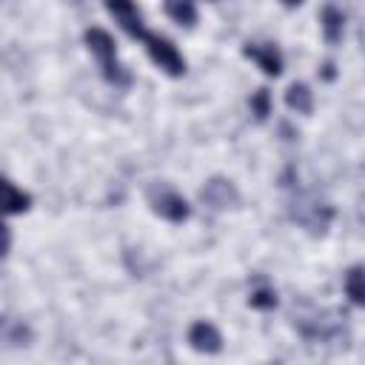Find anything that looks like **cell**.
Listing matches in <instances>:
<instances>
[{
  "label": "cell",
  "mask_w": 365,
  "mask_h": 365,
  "mask_svg": "<svg viewBox=\"0 0 365 365\" xmlns=\"http://www.w3.org/2000/svg\"><path fill=\"white\" fill-rule=\"evenodd\" d=\"M285 106L297 114H311L314 111V91L305 83H291L285 88Z\"/></svg>",
  "instance_id": "obj_11"
},
{
  "label": "cell",
  "mask_w": 365,
  "mask_h": 365,
  "mask_svg": "<svg viewBox=\"0 0 365 365\" xmlns=\"http://www.w3.org/2000/svg\"><path fill=\"white\" fill-rule=\"evenodd\" d=\"M242 54L248 60H254L262 68V74H268V77H279L282 74V54H279V48L274 43H245Z\"/></svg>",
  "instance_id": "obj_4"
},
{
  "label": "cell",
  "mask_w": 365,
  "mask_h": 365,
  "mask_svg": "<svg viewBox=\"0 0 365 365\" xmlns=\"http://www.w3.org/2000/svg\"><path fill=\"white\" fill-rule=\"evenodd\" d=\"M188 345L200 354H220L222 351V334L217 331V325L200 319L188 328Z\"/></svg>",
  "instance_id": "obj_6"
},
{
  "label": "cell",
  "mask_w": 365,
  "mask_h": 365,
  "mask_svg": "<svg viewBox=\"0 0 365 365\" xmlns=\"http://www.w3.org/2000/svg\"><path fill=\"white\" fill-rule=\"evenodd\" d=\"M345 294L348 299L359 308L365 305V285H362V265H354L348 274H345Z\"/></svg>",
  "instance_id": "obj_12"
},
{
  "label": "cell",
  "mask_w": 365,
  "mask_h": 365,
  "mask_svg": "<svg viewBox=\"0 0 365 365\" xmlns=\"http://www.w3.org/2000/svg\"><path fill=\"white\" fill-rule=\"evenodd\" d=\"M0 342L6 345H29L31 342V328L9 314H0Z\"/></svg>",
  "instance_id": "obj_10"
},
{
  "label": "cell",
  "mask_w": 365,
  "mask_h": 365,
  "mask_svg": "<svg viewBox=\"0 0 365 365\" xmlns=\"http://www.w3.org/2000/svg\"><path fill=\"white\" fill-rule=\"evenodd\" d=\"M106 11L120 23L123 31H128L134 40H140L148 51V57L154 60L157 68H163L168 77H182L185 74V57L180 54V48L163 37V34H154L143 26V14L134 3H106Z\"/></svg>",
  "instance_id": "obj_1"
},
{
  "label": "cell",
  "mask_w": 365,
  "mask_h": 365,
  "mask_svg": "<svg viewBox=\"0 0 365 365\" xmlns=\"http://www.w3.org/2000/svg\"><path fill=\"white\" fill-rule=\"evenodd\" d=\"M319 23H322V34L331 46H336L342 40V31H345V11L334 3H325L322 11H319Z\"/></svg>",
  "instance_id": "obj_9"
},
{
  "label": "cell",
  "mask_w": 365,
  "mask_h": 365,
  "mask_svg": "<svg viewBox=\"0 0 365 365\" xmlns=\"http://www.w3.org/2000/svg\"><path fill=\"white\" fill-rule=\"evenodd\" d=\"M145 197H148L151 211H154L157 217L168 220V222H182V220H188V214H191L185 197L177 194L174 188H168L165 182H154V185H148Z\"/></svg>",
  "instance_id": "obj_3"
},
{
  "label": "cell",
  "mask_w": 365,
  "mask_h": 365,
  "mask_svg": "<svg viewBox=\"0 0 365 365\" xmlns=\"http://www.w3.org/2000/svg\"><path fill=\"white\" fill-rule=\"evenodd\" d=\"M200 197H202V202L211 205V208H231V205L240 202V191H237L234 182L225 180V177H211V180L202 185Z\"/></svg>",
  "instance_id": "obj_5"
},
{
  "label": "cell",
  "mask_w": 365,
  "mask_h": 365,
  "mask_svg": "<svg viewBox=\"0 0 365 365\" xmlns=\"http://www.w3.org/2000/svg\"><path fill=\"white\" fill-rule=\"evenodd\" d=\"M251 114L257 120H265L271 114V94H268V88H257L251 94Z\"/></svg>",
  "instance_id": "obj_15"
},
{
  "label": "cell",
  "mask_w": 365,
  "mask_h": 365,
  "mask_svg": "<svg viewBox=\"0 0 365 365\" xmlns=\"http://www.w3.org/2000/svg\"><path fill=\"white\" fill-rule=\"evenodd\" d=\"M83 40H86L88 51L97 57V63H100V71H103L106 83H111L114 88H128V86H131V71H128V68L120 63L114 37H111L106 29L91 26V29H86Z\"/></svg>",
  "instance_id": "obj_2"
},
{
  "label": "cell",
  "mask_w": 365,
  "mask_h": 365,
  "mask_svg": "<svg viewBox=\"0 0 365 365\" xmlns=\"http://www.w3.org/2000/svg\"><path fill=\"white\" fill-rule=\"evenodd\" d=\"M9 248H11V231H9V225L0 220V257H6Z\"/></svg>",
  "instance_id": "obj_16"
},
{
  "label": "cell",
  "mask_w": 365,
  "mask_h": 365,
  "mask_svg": "<svg viewBox=\"0 0 365 365\" xmlns=\"http://www.w3.org/2000/svg\"><path fill=\"white\" fill-rule=\"evenodd\" d=\"M334 211L328 205H317V202H299V208H294V220L302 222L305 228H311L314 234L322 231L328 222H331Z\"/></svg>",
  "instance_id": "obj_8"
},
{
  "label": "cell",
  "mask_w": 365,
  "mask_h": 365,
  "mask_svg": "<svg viewBox=\"0 0 365 365\" xmlns=\"http://www.w3.org/2000/svg\"><path fill=\"white\" fill-rule=\"evenodd\" d=\"M29 205H31V194L0 177V214H23L29 211Z\"/></svg>",
  "instance_id": "obj_7"
},
{
  "label": "cell",
  "mask_w": 365,
  "mask_h": 365,
  "mask_svg": "<svg viewBox=\"0 0 365 365\" xmlns=\"http://www.w3.org/2000/svg\"><path fill=\"white\" fill-rule=\"evenodd\" d=\"M322 77H325V80H334V63H325V66H322Z\"/></svg>",
  "instance_id": "obj_17"
},
{
  "label": "cell",
  "mask_w": 365,
  "mask_h": 365,
  "mask_svg": "<svg viewBox=\"0 0 365 365\" xmlns=\"http://www.w3.org/2000/svg\"><path fill=\"white\" fill-rule=\"evenodd\" d=\"M248 305L257 308V311H271V308H277V291H271V288H257V291H251Z\"/></svg>",
  "instance_id": "obj_14"
},
{
  "label": "cell",
  "mask_w": 365,
  "mask_h": 365,
  "mask_svg": "<svg viewBox=\"0 0 365 365\" xmlns=\"http://www.w3.org/2000/svg\"><path fill=\"white\" fill-rule=\"evenodd\" d=\"M163 9H165V14H168L174 23H180V26H194V23H197V6H194V3H165Z\"/></svg>",
  "instance_id": "obj_13"
}]
</instances>
